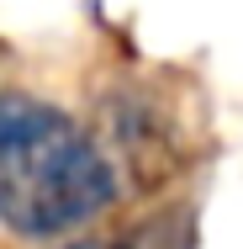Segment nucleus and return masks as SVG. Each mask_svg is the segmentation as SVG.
I'll use <instances>...</instances> for the list:
<instances>
[{
  "label": "nucleus",
  "instance_id": "obj_1",
  "mask_svg": "<svg viewBox=\"0 0 243 249\" xmlns=\"http://www.w3.org/2000/svg\"><path fill=\"white\" fill-rule=\"evenodd\" d=\"M122 196L100 143L53 101L0 90V223L21 239H64Z\"/></svg>",
  "mask_w": 243,
  "mask_h": 249
},
{
  "label": "nucleus",
  "instance_id": "obj_2",
  "mask_svg": "<svg viewBox=\"0 0 243 249\" xmlns=\"http://www.w3.org/2000/svg\"><path fill=\"white\" fill-rule=\"evenodd\" d=\"M74 249H111V244H74Z\"/></svg>",
  "mask_w": 243,
  "mask_h": 249
}]
</instances>
